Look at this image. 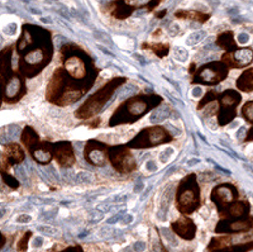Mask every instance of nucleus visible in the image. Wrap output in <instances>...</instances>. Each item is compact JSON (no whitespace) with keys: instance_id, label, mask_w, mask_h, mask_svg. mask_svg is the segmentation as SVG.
Here are the masks:
<instances>
[{"instance_id":"nucleus-1","label":"nucleus","mask_w":253,"mask_h":252,"mask_svg":"<svg viewBox=\"0 0 253 252\" xmlns=\"http://www.w3.org/2000/svg\"><path fill=\"white\" fill-rule=\"evenodd\" d=\"M61 66L53 71L46 89V99L56 106H70L91 90L100 69L91 54L78 43L67 42L60 50Z\"/></svg>"},{"instance_id":"nucleus-2","label":"nucleus","mask_w":253,"mask_h":252,"mask_svg":"<svg viewBox=\"0 0 253 252\" xmlns=\"http://www.w3.org/2000/svg\"><path fill=\"white\" fill-rule=\"evenodd\" d=\"M14 49L19 56L18 71L26 79L36 78L53 60L52 32L36 24H24Z\"/></svg>"},{"instance_id":"nucleus-3","label":"nucleus","mask_w":253,"mask_h":252,"mask_svg":"<svg viewBox=\"0 0 253 252\" xmlns=\"http://www.w3.org/2000/svg\"><path fill=\"white\" fill-rule=\"evenodd\" d=\"M162 103H164V98L156 93H139L126 98L110 115L108 127L113 128V127L130 126L137 123Z\"/></svg>"},{"instance_id":"nucleus-4","label":"nucleus","mask_w":253,"mask_h":252,"mask_svg":"<svg viewBox=\"0 0 253 252\" xmlns=\"http://www.w3.org/2000/svg\"><path fill=\"white\" fill-rule=\"evenodd\" d=\"M128 81L126 76H114V78L109 79L107 83L101 85L94 94L86 98V101H84L80 106L75 110V118L80 120H89L92 118L98 117L103 112V109L107 106L109 103L113 95L115 92L121 88L122 85Z\"/></svg>"},{"instance_id":"nucleus-5","label":"nucleus","mask_w":253,"mask_h":252,"mask_svg":"<svg viewBox=\"0 0 253 252\" xmlns=\"http://www.w3.org/2000/svg\"><path fill=\"white\" fill-rule=\"evenodd\" d=\"M176 209L182 215H191L202 206V189L198 176L191 172L180 180L176 189Z\"/></svg>"},{"instance_id":"nucleus-6","label":"nucleus","mask_w":253,"mask_h":252,"mask_svg":"<svg viewBox=\"0 0 253 252\" xmlns=\"http://www.w3.org/2000/svg\"><path fill=\"white\" fill-rule=\"evenodd\" d=\"M175 141V136L164 126L144 127L134 137L126 142V146L132 150H148L158 147L161 145L171 144Z\"/></svg>"},{"instance_id":"nucleus-7","label":"nucleus","mask_w":253,"mask_h":252,"mask_svg":"<svg viewBox=\"0 0 253 252\" xmlns=\"http://www.w3.org/2000/svg\"><path fill=\"white\" fill-rule=\"evenodd\" d=\"M229 75V67L223 61H211L196 67L191 75V84L214 88L225 80Z\"/></svg>"},{"instance_id":"nucleus-8","label":"nucleus","mask_w":253,"mask_h":252,"mask_svg":"<svg viewBox=\"0 0 253 252\" xmlns=\"http://www.w3.org/2000/svg\"><path fill=\"white\" fill-rule=\"evenodd\" d=\"M242 101L241 93L237 89H227L218 94V120L219 127H225L230 124L237 118V108Z\"/></svg>"},{"instance_id":"nucleus-9","label":"nucleus","mask_w":253,"mask_h":252,"mask_svg":"<svg viewBox=\"0 0 253 252\" xmlns=\"http://www.w3.org/2000/svg\"><path fill=\"white\" fill-rule=\"evenodd\" d=\"M109 163L118 174L128 175L138 169V163L133 155V150L126 144L112 145L109 149Z\"/></svg>"},{"instance_id":"nucleus-10","label":"nucleus","mask_w":253,"mask_h":252,"mask_svg":"<svg viewBox=\"0 0 253 252\" xmlns=\"http://www.w3.org/2000/svg\"><path fill=\"white\" fill-rule=\"evenodd\" d=\"M161 1L162 0H114L108 8L113 18L123 20L129 18L138 9L146 8L148 12H152Z\"/></svg>"},{"instance_id":"nucleus-11","label":"nucleus","mask_w":253,"mask_h":252,"mask_svg":"<svg viewBox=\"0 0 253 252\" xmlns=\"http://www.w3.org/2000/svg\"><path fill=\"white\" fill-rule=\"evenodd\" d=\"M109 149L110 145L96 138H91L87 140L84 146L83 156L91 166L104 167L107 163H109Z\"/></svg>"},{"instance_id":"nucleus-12","label":"nucleus","mask_w":253,"mask_h":252,"mask_svg":"<svg viewBox=\"0 0 253 252\" xmlns=\"http://www.w3.org/2000/svg\"><path fill=\"white\" fill-rule=\"evenodd\" d=\"M237 199H239L238 189L230 183L219 184L214 186L213 190L210 192V201L216 206L218 214L228 208L230 204L234 203Z\"/></svg>"},{"instance_id":"nucleus-13","label":"nucleus","mask_w":253,"mask_h":252,"mask_svg":"<svg viewBox=\"0 0 253 252\" xmlns=\"http://www.w3.org/2000/svg\"><path fill=\"white\" fill-rule=\"evenodd\" d=\"M26 94V78L18 70H15L4 85L3 101L5 104H17Z\"/></svg>"},{"instance_id":"nucleus-14","label":"nucleus","mask_w":253,"mask_h":252,"mask_svg":"<svg viewBox=\"0 0 253 252\" xmlns=\"http://www.w3.org/2000/svg\"><path fill=\"white\" fill-rule=\"evenodd\" d=\"M253 229V217L248 215L238 219H219L215 226L216 235H238Z\"/></svg>"},{"instance_id":"nucleus-15","label":"nucleus","mask_w":253,"mask_h":252,"mask_svg":"<svg viewBox=\"0 0 253 252\" xmlns=\"http://www.w3.org/2000/svg\"><path fill=\"white\" fill-rule=\"evenodd\" d=\"M53 161L62 169H70L76 163V155L74 146L70 141L52 142Z\"/></svg>"},{"instance_id":"nucleus-16","label":"nucleus","mask_w":253,"mask_h":252,"mask_svg":"<svg viewBox=\"0 0 253 252\" xmlns=\"http://www.w3.org/2000/svg\"><path fill=\"white\" fill-rule=\"evenodd\" d=\"M230 69H246L253 62V49L238 47L234 51L224 52L220 58Z\"/></svg>"},{"instance_id":"nucleus-17","label":"nucleus","mask_w":253,"mask_h":252,"mask_svg":"<svg viewBox=\"0 0 253 252\" xmlns=\"http://www.w3.org/2000/svg\"><path fill=\"white\" fill-rule=\"evenodd\" d=\"M171 229L173 231L175 235L182 238L185 241H193L196 237V232H198V227H196L195 222L190 218V215H182L177 218L176 221L171 223Z\"/></svg>"},{"instance_id":"nucleus-18","label":"nucleus","mask_w":253,"mask_h":252,"mask_svg":"<svg viewBox=\"0 0 253 252\" xmlns=\"http://www.w3.org/2000/svg\"><path fill=\"white\" fill-rule=\"evenodd\" d=\"M33 161L40 165H49L53 161V152H52V142L49 141H40L35 147L28 151Z\"/></svg>"},{"instance_id":"nucleus-19","label":"nucleus","mask_w":253,"mask_h":252,"mask_svg":"<svg viewBox=\"0 0 253 252\" xmlns=\"http://www.w3.org/2000/svg\"><path fill=\"white\" fill-rule=\"evenodd\" d=\"M251 205L247 199H237L221 213H219L220 219H238L250 215Z\"/></svg>"},{"instance_id":"nucleus-20","label":"nucleus","mask_w":253,"mask_h":252,"mask_svg":"<svg viewBox=\"0 0 253 252\" xmlns=\"http://www.w3.org/2000/svg\"><path fill=\"white\" fill-rule=\"evenodd\" d=\"M0 158L5 161L9 166L12 167L23 162L24 158H26V153H24L23 147L20 146L19 144H17V142H10V144L5 145L3 155H1Z\"/></svg>"},{"instance_id":"nucleus-21","label":"nucleus","mask_w":253,"mask_h":252,"mask_svg":"<svg viewBox=\"0 0 253 252\" xmlns=\"http://www.w3.org/2000/svg\"><path fill=\"white\" fill-rule=\"evenodd\" d=\"M14 50V45H10L0 51V81H3L4 85L14 72L12 69V56Z\"/></svg>"},{"instance_id":"nucleus-22","label":"nucleus","mask_w":253,"mask_h":252,"mask_svg":"<svg viewBox=\"0 0 253 252\" xmlns=\"http://www.w3.org/2000/svg\"><path fill=\"white\" fill-rule=\"evenodd\" d=\"M142 50L143 51H150L151 53H153L158 58H165L167 57V54L170 53L171 46L170 43L165 42H143L142 43Z\"/></svg>"},{"instance_id":"nucleus-23","label":"nucleus","mask_w":253,"mask_h":252,"mask_svg":"<svg viewBox=\"0 0 253 252\" xmlns=\"http://www.w3.org/2000/svg\"><path fill=\"white\" fill-rule=\"evenodd\" d=\"M215 43L221 50H224L225 52L234 51L236 49H238L236 37H234V33L232 31H225L219 33L215 40Z\"/></svg>"},{"instance_id":"nucleus-24","label":"nucleus","mask_w":253,"mask_h":252,"mask_svg":"<svg viewBox=\"0 0 253 252\" xmlns=\"http://www.w3.org/2000/svg\"><path fill=\"white\" fill-rule=\"evenodd\" d=\"M236 88L238 92L242 93L253 92V67L246 69L239 75L236 81Z\"/></svg>"},{"instance_id":"nucleus-25","label":"nucleus","mask_w":253,"mask_h":252,"mask_svg":"<svg viewBox=\"0 0 253 252\" xmlns=\"http://www.w3.org/2000/svg\"><path fill=\"white\" fill-rule=\"evenodd\" d=\"M40 141V136H38V133L36 132V129L33 127H24L23 131H22V135H20V142H22V145H23L27 151H29L32 147H35Z\"/></svg>"},{"instance_id":"nucleus-26","label":"nucleus","mask_w":253,"mask_h":252,"mask_svg":"<svg viewBox=\"0 0 253 252\" xmlns=\"http://www.w3.org/2000/svg\"><path fill=\"white\" fill-rule=\"evenodd\" d=\"M175 17L177 18V19L190 20V22H196V23L204 24L210 18V14L195 12V10H177V12L175 13Z\"/></svg>"},{"instance_id":"nucleus-27","label":"nucleus","mask_w":253,"mask_h":252,"mask_svg":"<svg viewBox=\"0 0 253 252\" xmlns=\"http://www.w3.org/2000/svg\"><path fill=\"white\" fill-rule=\"evenodd\" d=\"M253 250V240L247 241V242H242V244L233 245L230 244L225 247H221L218 250H211L207 252H250Z\"/></svg>"},{"instance_id":"nucleus-28","label":"nucleus","mask_w":253,"mask_h":252,"mask_svg":"<svg viewBox=\"0 0 253 252\" xmlns=\"http://www.w3.org/2000/svg\"><path fill=\"white\" fill-rule=\"evenodd\" d=\"M230 244H232V235H219L209 241V244L207 246V251L221 249V247H225Z\"/></svg>"},{"instance_id":"nucleus-29","label":"nucleus","mask_w":253,"mask_h":252,"mask_svg":"<svg viewBox=\"0 0 253 252\" xmlns=\"http://www.w3.org/2000/svg\"><path fill=\"white\" fill-rule=\"evenodd\" d=\"M241 114L246 122H248L250 124H253V101H247L245 105L242 106Z\"/></svg>"},{"instance_id":"nucleus-30","label":"nucleus","mask_w":253,"mask_h":252,"mask_svg":"<svg viewBox=\"0 0 253 252\" xmlns=\"http://www.w3.org/2000/svg\"><path fill=\"white\" fill-rule=\"evenodd\" d=\"M0 175H1L4 183H5L9 188H12V189H18V188H19V181H18L13 175L9 174L8 171H0Z\"/></svg>"},{"instance_id":"nucleus-31","label":"nucleus","mask_w":253,"mask_h":252,"mask_svg":"<svg viewBox=\"0 0 253 252\" xmlns=\"http://www.w3.org/2000/svg\"><path fill=\"white\" fill-rule=\"evenodd\" d=\"M31 237H32L31 231H27V232L24 233L22 237H20V240L18 241V245H17L18 251H20V252L27 251V249H28V242H29V240H31Z\"/></svg>"},{"instance_id":"nucleus-32","label":"nucleus","mask_w":253,"mask_h":252,"mask_svg":"<svg viewBox=\"0 0 253 252\" xmlns=\"http://www.w3.org/2000/svg\"><path fill=\"white\" fill-rule=\"evenodd\" d=\"M58 252H83V247H81L80 245H75V246H67Z\"/></svg>"},{"instance_id":"nucleus-33","label":"nucleus","mask_w":253,"mask_h":252,"mask_svg":"<svg viewBox=\"0 0 253 252\" xmlns=\"http://www.w3.org/2000/svg\"><path fill=\"white\" fill-rule=\"evenodd\" d=\"M246 142H248V141H253V127H251L250 129H248L247 135H246Z\"/></svg>"},{"instance_id":"nucleus-34","label":"nucleus","mask_w":253,"mask_h":252,"mask_svg":"<svg viewBox=\"0 0 253 252\" xmlns=\"http://www.w3.org/2000/svg\"><path fill=\"white\" fill-rule=\"evenodd\" d=\"M3 89H4V83L3 81H0V106H1V104L4 103L3 101Z\"/></svg>"},{"instance_id":"nucleus-35","label":"nucleus","mask_w":253,"mask_h":252,"mask_svg":"<svg viewBox=\"0 0 253 252\" xmlns=\"http://www.w3.org/2000/svg\"><path fill=\"white\" fill-rule=\"evenodd\" d=\"M6 240H5V236L3 235V233L0 232V249H3V246L5 245Z\"/></svg>"},{"instance_id":"nucleus-36","label":"nucleus","mask_w":253,"mask_h":252,"mask_svg":"<svg viewBox=\"0 0 253 252\" xmlns=\"http://www.w3.org/2000/svg\"><path fill=\"white\" fill-rule=\"evenodd\" d=\"M165 14H166V10H162V12H160V14L157 15V18H162Z\"/></svg>"},{"instance_id":"nucleus-37","label":"nucleus","mask_w":253,"mask_h":252,"mask_svg":"<svg viewBox=\"0 0 253 252\" xmlns=\"http://www.w3.org/2000/svg\"><path fill=\"white\" fill-rule=\"evenodd\" d=\"M83 252H85V251H84V250H83Z\"/></svg>"}]
</instances>
